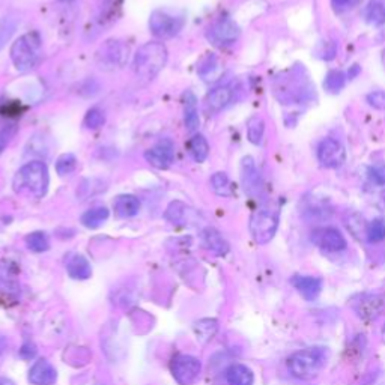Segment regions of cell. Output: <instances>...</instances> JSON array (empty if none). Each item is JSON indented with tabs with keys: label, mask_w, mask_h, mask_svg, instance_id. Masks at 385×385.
Masks as SVG:
<instances>
[{
	"label": "cell",
	"mask_w": 385,
	"mask_h": 385,
	"mask_svg": "<svg viewBox=\"0 0 385 385\" xmlns=\"http://www.w3.org/2000/svg\"><path fill=\"white\" fill-rule=\"evenodd\" d=\"M184 28L182 17L169 14L167 11L157 10L151 14L149 29L158 38H172Z\"/></svg>",
	"instance_id": "obj_8"
},
{
	"label": "cell",
	"mask_w": 385,
	"mask_h": 385,
	"mask_svg": "<svg viewBox=\"0 0 385 385\" xmlns=\"http://www.w3.org/2000/svg\"><path fill=\"white\" fill-rule=\"evenodd\" d=\"M64 2H71V0H64Z\"/></svg>",
	"instance_id": "obj_44"
},
{
	"label": "cell",
	"mask_w": 385,
	"mask_h": 385,
	"mask_svg": "<svg viewBox=\"0 0 385 385\" xmlns=\"http://www.w3.org/2000/svg\"><path fill=\"white\" fill-rule=\"evenodd\" d=\"M346 226L357 238H361L367 235V226L369 225H366L364 218L358 216V214H350L346 220Z\"/></svg>",
	"instance_id": "obj_36"
},
{
	"label": "cell",
	"mask_w": 385,
	"mask_h": 385,
	"mask_svg": "<svg viewBox=\"0 0 385 385\" xmlns=\"http://www.w3.org/2000/svg\"><path fill=\"white\" fill-rule=\"evenodd\" d=\"M0 385H15V382L10 378H0Z\"/></svg>",
	"instance_id": "obj_42"
},
{
	"label": "cell",
	"mask_w": 385,
	"mask_h": 385,
	"mask_svg": "<svg viewBox=\"0 0 385 385\" xmlns=\"http://www.w3.org/2000/svg\"><path fill=\"white\" fill-rule=\"evenodd\" d=\"M188 152H190L191 158L196 162H203L207 160L209 153V144L208 140L205 139V135L194 134L190 142H188Z\"/></svg>",
	"instance_id": "obj_23"
},
{
	"label": "cell",
	"mask_w": 385,
	"mask_h": 385,
	"mask_svg": "<svg viewBox=\"0 0 385 385\" xmlns=\"http://www.w3.org/2000/svg\"><path fill=\"white\" fill-rule=\"evenodd\" d=\"M26 245H28V249L32 252L42 253L50 249V241L44 232H33L26 236Z\"/></svg>",
	"instance_id": "obj_31"
},
{
	"label": "cell",
	"mask_w": 385,
	"mask_h": 385,
	"mask_svg": "<svg viewBox=\"0 0 385 385\" xmlns=\"http://www.w3.org/2000/svg\"><path fill=\"white\" fill-rule=\"evenodd\" d=\"M130 57V47L124 41L109 39L95 53V64L102 71H115L125 66Z\"/></svg>",
	"instance_id": "obj_5"
},
{
	"label": "cell",
	"mask_w": 385,
	"mask_h": 385,
	"mask_svg": "<svg viewBox=\"0 0 385 385\" xmlns=\"http://www.w3.org/2000/svg\"><path fill=\"white\" fill-rule=\"evenodd\" d=\"M113 209L118 217L130 218L134 217L140 209V202L133 194H121L113 202Z\"/></svg>",
	"instance_id": "obj_18"
},
{
	"label": "cell",
	"mask_w": 385,
	"mask_h": 385,
	"mask_svg": "<svg viewBox=\"0 0 385 385\" xmlns=\"http://www.w3.org/2000/svg\"><path fill=\"white\" fill-rule=\"evenodd\" d=\"M382 341L385 344V325H384V328H382Z\"/></svg>",
	"instance_id": "obj_43"
},
{
	"label": "cell",
	"mask_w": 385,
	"mask_h": 385,
	"mask_svg": "<svg viewBox=\"0 0 385 385\" xmlns=\"http://www.w3.org/2000/svg\"><path fill=\"white\" fill-rule=\"evenodd\" d=\"M241 184L244 191L250 198H258L263 191V181L258 166L252 157H244L241 160Z\"/></svg>",
	"instance_id": "obj_11"
},
{
	"label": "cell",
	"mask_w": 385,
	"mask_h": 385,
	"mask_svg": "<svg viewBox=\"0 0 385 385\" xmlns=\"http://www.w3.org/2000/svg\"><path fill=\"white\" fill-rule=\"evenodd\" d=\"M66 271L75 280H86L91 277L92 268L89 261L82 254H73L66 262Z\"/></svg>",
	"instance_id": "obj_21"
},
{
	"label": "cell",
	"mask_w": 385,
	"mask_h": 385,
	"mask_svg": "<svg viewBox=\"0 0 385 385\" xmlns=\"http://www.w3.org/2000/svg\"><path fill=\"white\" fill-rule=\"evenodd\" d=\"M367 241L369 243H381L385 239V221L381 218L373 220L367 226Z\"/></svg>",
	"instance_id": "obj_34"
},
{
	"label": "cell",
	"mask_w": 385,
	"mask_h": 385,
	"mask_svg": "<svg viewBox=\"0 0 385 385\" xmlns=\"http://www.w3.org/2000/svg\"><path fill=\"white\" fill-rule=\"evenodd\" d=\"M56 379H57L56 369L50 364V361L44 360V358L35 361V364L30 367L29 381L33 385H53Z\"/></svg>",
	"instance_id": "obj_15"
},
{
	"label": "cell",
	"mask_w": 385,
	"mask_h": 385,
	"mask_svg": "<svg viewBox=\"0 0 385 385\" xmlns=\"http://www.w3.org/2000/svg\"><path fill=\"white\" fill-rule=\"evenodd\" d=\"M170 372L178 384L191 385L198 381L202 372V364L196 357L181 354L173 357L172 363H170Z\"/></svg>",
	"instance_id": "obj_7"
},
{
	"label": "cell",
	"mask_w": 385,
	"mask_h": 385,
	"mask_svg": "<svg viewBox=\"0 0 385 385\" xmlns=\"http://www.w3.org/2000/svg\"><path fill=\"white\" fill-rule=\"evenodd\" d=\"M218 330V322L216 319H202L199 322L194 323V331L196 336L202 341V344H207Z\"/></svg>",
	"instance_id": "obj_25"
},
{
	"label": "cell",
	"mask_w": 385,
	"mask_h": 385,
	"mask_svg": "<svg viewBox=\"0 0 385 385\" xmlns=\"http://www.w3.org/2000/svg\"><path fill=\"white\" fill-rule=\"evenodd\" d=\"M234 92L229 86H218L212 89L207 95V107L211 112H220L221 109H225L230 101H232Z\"/></svg>",
	"instance_id": "obj_20"
},
{
	"label": "cell",
	"mask_w": 385,
	"mask_h": 385,
	"mask_svg": "<svg viewBox=\"0 0 385 385\" xmlns=\"http://www.w3.org/2000/svg\"><path fill=\"white\" fill-rule=\"evenodd\" d=\"M106 124V115L101 109L93 107L88 110L86 116H84V126L89 128V130H98L102 125Z\"/></svg>",
	"instance_id": "obj_35"
},
{
	"label": "cell",
	"mask_w": 385,
	"mask_h": 385,
	"mask_svg": "<svg viewBox=\"0 0 385 385\" xmlns=\"http://www.w3.org/2000/svg\"><path fill=\"white\" fill-rule=\"evenodd\" d=\"M292 285L307 301H314L321 294L323 281L322 279L313 276H295L292 279Z\"/></svg>",
	"instance_id": "obj_16"
},
{
	"label": "cell",
	"mask_w": 385,
	"mask_h": 385,
	"mask_svg": "<svg viewBox=\"0 0 385 385\" xmlns=\"http://www.w3.org/2000/svg\"><path fill=\"white\" fill-rule=\"evenodd\" d=\"M211 185H212V190L218 196H223V198L232 196V184H230V179L225 172L214 173L211 178Z\"/></svg>",
	"instance_id": "obj_28"
},
{
	"label": "cell",
	"mask_w": 385,
	"mask_h": 385,
	"mask_svg": "<svg viewBox=\"0 0 385 385\" xmlns=\"http://www.w3.org/2000/svg\"><path fill=\"white\" fill-rule=\"evenodd\" d=\"M369 178L376 185H385V162H378L369 169Z\"/></svg>",
	"instance_id": "obj_37"
},
{
	"label": "cell",
	"mask_w": 385,
	"mask_h": 385,
	"mask_svg": "<svg viewBox=\"0 0 385 385\" xmlns=\"http://www.w3.org/2000/svg\"><path fill=\"white\" fill-rule=\"evenodd\" d=\"M318 160L323 167L337 169L344 165L346 160V152L344 144L336 139H323L318 147Z\"/></svg>",
	"instance_id": "obj_10"
},
{
	"label": "cell",
	"mask_w": 385,
	"mask_h": 385,
	"mask_svg": "<svg viewBox=\"0 0 385 385\" xmlns=\"http://www.w3.org/2000/svg\"><path fill=\"white\" fill-rule=\"evenodd\" d=\"M109 209L106 207H98L86 211L82 216V225L88 229H97L104 225L109 218Z\"/></svg>",
	"instance_id": "obj_24"
},
{
	"label": "cell",
	"mask_w": 385,
	"mask_h": 385,
	"mask_svg": "<svg viewBox=\"0 0 385 385\" xmlns=\"http://www.w3.org/2000/svg\"><path fill=\"white\" fill-rule=\"evenodd\" d=\"M279 229V217L268 209L256 211L250 218V234L258 244H267L276 236Z\"/></svg>",
	"instance_id": "obj_6"
},
{
	"label": "cell",
	"mask_w": 385,
	"mask_h": 385,
	"mask_svg": "<svg viewBox=\"0 0 385 385\" xmlns=\"http://www.w3.org/2000/svg\"><path fill=\"white\" fill-rule=\"evenodd\" d=\"M41 38L37 32L26 33L11 47L12 64L19 71H30L41 59Z\"/></svg>",
	"instance_id": "obj_4"
},
{
	"label": "cell",
	"mask_w": 385,
	"mask_h": 385,
	"mask_svg": "<svg viewBox=\"0 0 385 385\" xmlns=\"http://www.w3.org/2000/svg\"><path fill=\"white\" fill-rule=\"evenodd\" d=\"M366 20L373 26L385 24V3L381 0H375L366 10Z\"/></svg>",
	"instance_id": "obj_29"
},
{
	"label": "cell",
	"mask_w": 385,
	"mask_h": 385,
	"mask_svg": "<svg viewBox=\"0 0 385 385\" xmlns=\"http://www.w3.org/2000/svg\"><path fill=\"white\" fill-rule=\"evenodd\" d=\"M19 23H20V20L12 15H8V17H3V19H0V50H2L6 46V42L11 39Z\"/></svg>",
	"instance_id": "obj_27"
},
{
	"label": "cell",
	"mask_w": 385,
	"mask_h": 385,
	"mask_svg": "<svg viewBox=\"0 0 385 385\" xmlns=\"http://www.w3.org/2000/svg\"><path fill=\"white\" fill-rule=\"evenodd\" d=\"M357 316L363 321H375L379 318L385 310V295L384 294H367L363 295L354 304Z\"/></svg>",
	"instance_id": "obj_12"
},
{
	"label": "cell",
	"mask_w": 385,
	"mask_h": 385,
	"mask_svg": "<svg viewBox=\"0 0 385 385\" xmlns=\"http://www.w3.org/2000/svg\"><path fill=\"white\" fill-rule=\"evenodd\" d=\"M239 26L230 19H220L217 23H214L212 28L209 29L208 38L218 46H229L239 38Z\"/></svg>",
	"instance_id": "obj_13"
},
{
	"label": "cell",
	"mask_w": 385,
	"mask_h": 385,
	"mask_svg": "<svg viewBox=\"0 0 385 385\" xmlns=\"http://www.w3.org/2000/svg\"><path fill=\"white\" fill-rule=\"evenodd\" d=\"M345 83H346V75L339 70H332L327 74V77H325L323 86L328 92L336 93L345 88Z\"/></svg>",
	"instance_id": "obj_32"
},
{
	"label": "cell",
	"mask_w": 385,
	"mask_h": 385,
	"mask_svg": "<svg viewBox=\"0 0 385 385\" xmlns=\"http://www.w3.org/2000/svg\"><path fill=\"white\" fill-rule=\"evenodd\" d=\"M328 353L325 348L313 346L298 350L288 360V369L297 379L310 381L318 376L327 364Z\"/></svg>",
	"instance_id": "obj_1"
},
{
	"label": "cell",
	"mask_w": 385,
	"mask_h": 385,
	"mask_svg": "<svg viewBox=\"0 0 385 385\" xmlns=\"http://www.w3.org/2000/svg\"><path fill=\"white\" fill-rule=\"evenodd\" d=\"M263 134H265V121L261 116H253L249 119L247 122V137H249L250 143L258 144L262 143L263 140Z\"/></svg>",
	"instance_id": "obj_26"
},
{
	"label": "cell",
	"mask_w": 385,
	"mask_h": 385,
	"mask_svg": "<svg viewBox=\"0 0 385 385\" xmlns=\"http://www.w3.org/2000/svg\"><path fill=\"white\" fill-rule=\"evenodd\" d=\"M184 104H185V110H184V121H185V126L187 130L190 133H194L198 130L200 125V118H199V110H198V100L193 95L191 92H185L184 93Z\"/></svg>",
	"instance_id": "obj_19"
},
{
	"label": "cell",
	"mask_w": 385,
	"mask_h": 385,
	"mask_svg": "<svg viewBox=\"0 0 385 385\" xmlns=\"http://www.w3.org/2000/svg\"><path fill=\"white\" fill-rule=\"evenodd\" d=\"M360 2L361 0H331V5L336 12H346L355 8Z\"/></svg>",
	"instance_id": "obj_40"
},
{
	"label": "cell",
	"mask_w": 385,
	"mask_h": 385,
	"mask_svg": "<svg viewBox=\"0 0 385 385\" xmlns=\"http://www.w3.org/2000/svg\"><path fill=\"white\" fill-rule=\"evenodd\" d=\"M77 167V158L73 153H64L56 161V172L61 176L71 175Z\"/></svg>",
	"instance_id": "obj_33"
},
{
	"label": "cell",
	"mask_w": 385,
	"mask_h": 385,
	"mask_svg": "<svg viewBox=\"0 0 385 385\" xmlns=\"http://www.w3.org/2000/svg\"><path fill=\"white\" fill-rule=\"evenodd\" d=\"M202 241H203V245L207 247L208 250L214 252L218 256H225L229 252L227 241L223 238V235H221L218 230L214 227L203 229Z\"/></svg>",
	"instance_id": "obj_17"
},
{
	"label": "cell",
	"mask_w": 385,
	"mask_h": 385,
	"mask_svg": "<svg viewBox=\"0 0 385 385\" xmlns=\"http://www.w3.org/2000/svg\"><path fill=\"white\" fill-rule=\"evenodd\" d=\"M167 62V48L162 42H147L134 56V73L143 80H152Z\"/></svg>",
	"instance_id": "obj_3"
},
{
	"label": "cell",
	"mask_w": 385,
	"mask_h": 385,
	"mask_svg": "<svg viewBox=\"0 0 385 385\" xmlns=\"http://www.w3.org/2000/svg\"><path fill=\"white\" fill-rule=\"evenodd\" d=\"M15 134H17V126L15 125H8V126H3L2 130H0V156H2V152L5 151L8 144L11 143V140L14 139Z\"/></svg>",
	"instance_id": "obj_38"
},
{
	"label": "cell",
	"mask_w": 385,
	"mask_h": 385,
	"mask_svg": "<svg viewBox=\"0 0 385 385\" xmlns=\"http://www.w3.org/2000/svg\"><path fill=\"white\" fill-rule=\"evenodd\" d=\"M48 169L46 162L42 161H30L15 173L14 176V190L17 193L30 194L33 198H44L48 190Z\"/></svg>",
	"instance_id": "obj_2"
},
{
	"label": "cell",
	"mask_w": 385,
	"mask_h": 385,
	"mask_svg": "<svg viewBox=\"0 0 385 385\" xmlns=\"http://www.w3.org/2000/svg\"><path fill=\"white\" fill-rule=\"evenodd\" d=\"M144 160L157 169H167L175 160L173 144L169 140L157 143L156 147L144 152Z\"/></svg>",
	"instance_id": "obj_14"
},
{
	"label": "cell",
	"mask_w": 385,
	"mask_h": 385,
	"mask_svg": "<svg viewBox=\"0 0 385 385\" xmlns=\"http://www.w3.org/2000/svg\"><path fill=\"white\" fill-rule=\"evenodd\" d=\"M366 100L373 109L385 110V91H373Z\"/></svg>",
	"instance_id": "obj_39"
},
{
	"label": "cell",
	"mask_w": 385,
	"mask_h": 385,
	"mask_svg": "<svg viewBox=\"0 0 385 385\" xmlns=\"http://www.w3.org/2000/svg\"><path fill=\"white\" fill-rule=\"evenodd\" d=\"M312 241L313 244L318 245L321 250L331 253L344 252L348 247L346 238L341 235L340 230H337L336 227L314 229L312 232Z\"/></svg>",
	"instance_id": "obj_9"
},
{
	"label": "cell",
	"mask_w": 385,
	"mask_h": 385,
	"mask_svg": "<svg viewBox=\"0 0 385 385\" xmlns=\"http://www.w3.org/2000/svg\"><path fill=\"white\" fill-rule=\"evenodd\" d=\"M35 353H37L35 346L30 345V344H26V345L21 348V350H20L21 357H24V358H32L33 355H35Z\"/></svg>",
	"instance_id": "obj_41"
},
{
	"label": "cell",
	"mask_w": 385,
	"mask_h": 385,
	"mask_svg": "<svg viewBox=\"0 0 385 385\" xmlns=\"http://www.w3.org/2000/svg\"><path fill=\"white\" fill-rule=\"evenodd\" d=\"M226 381L229 385H253L254 375L244 364H234L226 370Z\"/></svg>",
	"instance_id": "obj_22"
},
{
	"label": "cell",
	"mask_w": 385,
	"mask_h": 385,
	"mask_svg": "<svg viewBox=\"0 0 385 385\" xmlns=\"http://www.w3.org/2000/svg\"><path fill=\"white\" fill-rule=\"evenodd\" d=\"M191 212V209L184 205L182 202H172L169 205V208L166 211V218L172 221V223L181 225L187 221V214Z\"/></svg>",
	"instance_id": "obj_30"
}]
</instances>
